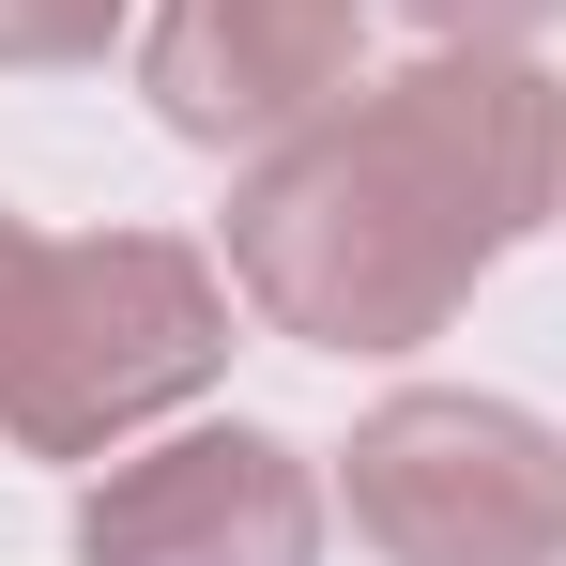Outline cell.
<instances>
[{
	"mask_svg": "<svg viewBox=\"0 0 566 566\" xmlns=\"http://www.w3.org/2000/svg\"><path fill=\"white\" fill-rule=\"evenodd\" d=\"M566 230V77L536 46H413L230 169V291L291 353L398 368Z\"/></svg>",
	"mask_w": 566,
	"mask_h": 566,
	"instance_id": "1",
	"label": "cell"
},
{
	"mask_svg": "<svg viewBox=\"0 0 566 566\" xmlns=\"http://www.w3.org/2000/svg\"><path fill=\"white\" fill-rule=\"evenodd\" d=\"M245 353V291L185 230H46L31 337L0 368V444L15 460H123L154 429H185Z\"/></svg>",
	"mask_w": 566,
	"mask_h": 566,
	"instance_id": "2",
	"label": "cell"
},
{
	"mask_svg": "<svg viewBox=\"0 0 566 566\" xmlns=\"http://www.w3.org/2000/svg\"><path fill=\"white\" fill-rule=\"evenodd\" d=\"M337 521L382 566H566V429L490 382H398L337 444Z\"/></svg>",
	"mask_w": 566,
	"mask_h": 566,
	"instance_id": "3",
	"label": "cell"
},
{
	"mask_svg": "<svg viewBox=\"0 0 566 566\" xmlns=\"http://www.w3.org/2000/svg\"><path fill=\"white\" fill-rule=\"evenodd\" d=\"M337 474L261 413H185L77 490V566H322Z\"/></svg>",
	"mask_w": 566,
	"mask_h": 566,
	"instance_id": "4",
	"label": "cell"
},
{
	"mask_svg": "<svg viewBox=\"0 0 566 566\" xmlns=\"http://www.w3.org/2000/svg\"><path fill=\"white\" fill-rule=\"evenodd\" d=\"M368 77V0H138V93L185 154H276Z\"/></svg>",
	"mask_w": 566,
	"mask_h": 566,
	"instance_id": "5",
	"label": "cell"
},
{
	"mask_svg": "<svg viewBox=\"0 0 566 566\" xmlns=\"http://www.w3.org/2000/svg\"><path fill=\"white\" fill-rule=\"evenodd\" d=\"M138 31V0H0V77H77Z\"/></svg>",
	"mask_w": 566,
	"mask_h": 566,
	"instance_id": "6",
	"label": "cell"
},
{
	"mask_svg": "<svg viewBox=\"0 0 566 566\" xmlns=\"http://www.w3.org/2000/svg\"><path fill=\"white\" fill-rule=\"evenodd\" d=\"M398 15H413L429 46H536L566 0H398Z\"/></svg>",
	"mask_w": 566,
	"mask_h": 566,
	"instance_id": "7",
	"label": "cell"
},
{
	"mask_svg": "<svg viewBox=\"0 0 566 566\" xmlns=\"http://www.w3.org/2000/svg\"><path fill=\"white\" fill-rule=\"evenodd\" d=\"M31 276H46V230L0 199V368H15V337H31Z\"/></svg>",
	"mask_w": 566,
	"mask_h": 566,
	"instance_id": "8",
	"label": "cell"
}]
</instances>
